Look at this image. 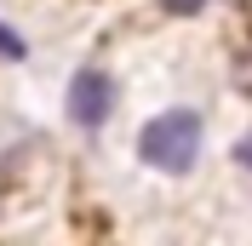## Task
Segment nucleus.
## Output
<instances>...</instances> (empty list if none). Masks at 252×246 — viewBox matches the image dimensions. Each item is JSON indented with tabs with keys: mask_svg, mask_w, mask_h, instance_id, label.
<instances>
[{
	"mask_svg": "<svg viewBox=\"0 0 252 246\" xmlns=\"http://www.w3.org/2000/svg\"><path fill=\"white\" fill-rule=\"evenodd\" d=\"M138 154L155 172H189L201 154V115L195 109H166L138 132Z\"/></svg>",
	"mask_w": 252,
	"mask_h": 246,
	"instance_id": "f257e3e1",
	"label": "nucleus"
},
{
	"mask_svg": "<svg viewBox=\"0 0 252 246\" xmlns=\"http://www.w3.org/2000/svg\"><path fill=\"white\" fill-rule=\"evenodd\" d=\"M109 109H115V80L103 69H75V80H69V115H75V126L97 132L109 121Z\"/></svg>",
	"mask_w": 252,
	"mask_h": 246,
	"instance_id": "f03ea898",
	"label": "nucleus"
},
{
	"mask_svg": "<svg viewBox=\"0 0 252 246\" xmlns=\"http://www.w3.org/2000/svg\"><path fill=\"white\" fill-rule=\"evenodd\" d=\"M23 52H29V46H23L12 29H6V23H0V58H23Z\"/></svg>",
	"mask_w": 252,
	"mask_h": 246,
	"instance_id": "7ed1b4c3",
	"label": "nucleus"
},
{
	"mask_svg": "<svg viewBox=\"0 0 252 246\" xmlns=\"http://www.w3.org/2000/svg\"><path fill=\"white\" fill-rule=\"evenodd\" d=\"M206 0H160V12H172V17H189V12H201Z\"/></svg>",
	"mask_w": 252,
	"mask_h": 246,
	"instance_id": "20e7f679",
	"label": "nucleus"
},
{
	"mask_svg": "<svg viewBox=\"0 0 252 246\" xmlns=\"http://www.w3.org/2000/svg\"><path fill=\"white\" fill-rule=\"evenodd\" d=\"M235 160H241V166H247V172H252V132H247V138H241V143H235Z\"/></svg>",
	"mask_w": 252,
	"mask_h": 246,
	"instance_id": "39448f33",
	"label": "nucleus"
}]
</instances>
